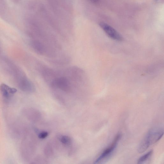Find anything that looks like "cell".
I'll return each mask as SVG.
<instances>
[{
  "label": "cell",
  "mask_w": 164,
  "mask_h": 164,
  "mask_svg": "<svg viewBox=\"0 0 164 164\" xmlns=\"http://www.w3.org/2000/svg\"><path fill=\"white\" fill-rule=\"evenodd\" d=\"M10 87L5 84H2L0 86V91L3 96L9 98L11 95L10 91Z\"/></svg>",
  "instance_id": "6"
},
{
  "label": "cell",
  "mask_w": 164,
  "mask_h": 164,
  "mask_svg": "<svg viewBox=\"0 0 164 164\" xmlns=\"http://www.w3.org/2000/svg\"><path fill=\"white\" fill-rule=\"evenodd\" d=\"M163 133L162 128H155L149 131L145 137L150 145L159 142L163 136Z\"/></svg>",
  "instance_id": "3"
},
{
  "label": "cell",
  "mask_w": 164,
  "mask_h": 164,
  "mask_svg": "<svg viewBox=\"0 0 164 164\" xmlns=\"http://www.w3.org/2000/svg\"><path fill=\"white\" fill-rule=\"evenodd\" d=\"M49 133L47 132H43L40 133L38 137L40 139H44L48 137Z\"/></svg>",
  "instance_id": "9"
},
{
  "label": "cell",
  "mask_w": 164,
  "mask_h": 164,
  "mask_svg": "<svg viewBox=\"0 0 164 164\" xmlns=\"http://www.w3.org/2000/svg\"><path fill=\"white\" fill-rule=\"evenodd\" d=\"M99 26L110 38L117 41H121L123 38L121 35L112 27L103 22L99 23Z\"/></svg>",
  "instance_id": "4"
},
{
  "label": "cell",
  "mask_w": 164,
  "mask_h": 164,
  "mask_svg": "<svg viewBox=\"0 0 164 164\" xmlns=\"http://www.w3.org/2000/svg\"><path fill=\"white\" fill-rule=\"evenodd\" d=\"M121 137V134L119 133L117 135L112 144L102 152L95 162L94 163H103L107 162L112 156Z\"/></svg>",
  "instance_id": "1"
},
{
  "label": "cell",
  "mask_w": 164,
  "mask_h": 164,
  "mask_svg": "<svg viewBox=\"0 0 164 164\" xmlns=\"http://www.w3.org/2000/svg\"><path fill=\"white\" fill-rule=\"evenodd\" d=\"M51 86L64 92H69L71 90V83L67 78L61 77L55 78L51 81Z\"/></svg>",
  "instance_id": "2"
},
{
  "label": "cell",
  "mask_w": 164,
  "mask_h": 164,
  "mask_svg": "<svg viewBox=\"0 0 164 164\" xmlns=\"http://www.w3.org/2000/svg\"><path fill=\"white\" fill-rule=\"evenodd\" d=\"M60 139L61 143L64 145H68L71 143V138L67 136H62L60 138Z\"/></svg>",
  "instance_id": "8"
},
{
  "label": "cell",
  "mask_w": 164,
  "mask_h": 164,
  "mask_svg": "<svg viewBox=\"0 0 164 164\" xmlns=\"http://www.w3.org/2000/svg\"><path fill=\"white\" fill-rule=\"evenodd\" d=\"M31 45L34 51L38 54L43 55L45 53V46L39 41H32L31 43Z\"/></svg>",
  "instance_id": "5"
},
{
  "label": "cell",
  "mask_w": 164,
  "mask_h": 164,
  "mask_svg": "<svg viewBox=\"0 0 164 164\" xmlns=\"http://www.w3.org/2000/svg\"><path fill=\"white\" fill-rule=\"evenodd\" d=\"M153 153V151L151 150L148 153L140 157L138 161V164H144L149 161Z\"/></svg>",
  "instance_id": "7"
},
{
  "label": "cell",
  "mask_w": 164,
  "mask_h": 164,
  "mask_svg": "<svg viewBox=\"0 0 164 164\" xmlns=\"http://www.w3.org/2000/svg\"><path fill=\"white\" fill-rule=\"evenodd\" d=\"M89 1L95 3H97L98 2V0H89Z\"/></svg>",
  "instance_id": "10"
},
{
  "label": "cell",
  "mask_w": 164,
  "mask_h": 164,
  "mask_svg": "<svg viewBox=\"0 0 164 164\" xmlns=\"http://www.w3.org/2000/svg\"><path fill=\"white\" fill-rule=\"evenodd\" d=\"M155 1H158V0H155Z\"/></svg>",
  "instance_id": "11"
}]
</instances>
